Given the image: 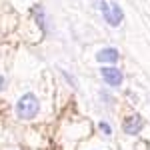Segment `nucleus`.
Returning a JSON list of instances; mask_svg holds the SVG:
<instances>
[{
    "label": "nucleus",
    "instance_id": "2",
    "mask_svg": "<svg viewBox=\"0 0 150 150\" xmlns=\"http://www.w3.org/2000/svg\"><path fill=\"white\" fill-rule=\"evenodd\" d=\"M102 14H104V20L110 24V26H118V24L124 20V12H122V8H120L116 2L106 4L102 8Z\"/></svg>",
    "mask_w": 150,
    "mask_h": 150
},
{
    "label": "nucleus",
    "instance_id": "5",
    "mask_svg": "<svg viewBox=\"0 0 150 150\" xmlns=\"http://www.w3.org/2000/svg\"><path fill=\"white\" fill-rule=\"evenodd\" d=\"M96 60L100 64H114L116 60H118V50L116 48H102L96 54Z\"/></svg>",
    "mask_w": 150,
    "mask_h": 150
},
{
    "label": "nucleus",
    "instance_id": "7",
    "mask_svg": "<svg viewBox=\"0 0 150 150\" xmlns=\"http://www.w3.org/2000/svg\"><path fill=\"white\" fill-rule=\"evenodd\" d=\"M98 126H100V130H102V134H106V136H108V134H110V132H112V130H110V126H108V124H106V122H100V124H98Z\"/></svg>",
    "mask_w": 150,
    "mask_h": 150
},
{
    "label": "nucleus",
    "instance_id": "3",
    "mask_svg": "<svg viewBox=\"0 0 150 150\" xmlns=\"http://www.w3.org/2000/svg\"><path fill=\"white\" fill-rule=\"evenodd\" d=\"M100 74H102V78H104V82L108 84V86H120L122 84V72L116 68V66H106V68H102L100 70Z\"/></svg>",
    "mask_w": 150,
    "mask_h": 150
},
{
    "label": "nucleus",
    "instance_id": "4",
    "mask_svg": "<svg viewBox=\"0 0 150 150\" xmlns=\"http://www.w3.org/2000/svg\"><path fill=\"white\" fill-rule=\"evenodd\" d=\"M142 128H144V120L140 114H132L124 120V132L126 134H138Z\"/></svg>",
    "mask_w": 150,
    "mask_h": 150
},
{
    "label": "nucleus",
    "instance_id": "6",
    "mask_svg": "<svg viewBox=\"0 0 150 150\" xmlns=\"http://www.w3.org/2000/svg\"><path fill=\"white\" fill-rule=\"evenodd\" d=\"M34 18H36V22L40 24V28L44 30V12H42L40 6H34Z\"/></svg>",
    "mask_w": 150,
    "mask_h": 150
},
{
    "label": "nucleus",
    "instance_id": "1",
    "mask_svg": "<svg viewBox=\"0 0 150 150\" xmlns=\"http://www.w3.org/2000/svg\"><path fill=\"white\" fill-rule=\"evenodd\" d=\"M38 110H40V102H38V98H36L34 94H24V96H20V100L16 104V114H18V118H22V120L34 118L38 114Z\"/></svg>",
    "mask_w": 150,
    "mask_h": 150
},
{
    "label": "nucleus",
    "instance_id": "8",
    "mask_svg": "<svg viewBox=\"0 0 150 150\" xmlns=\"http://www.w3.org/2000/svg\"><path fill=\"white\" fill-rule=\"evenodd\" d=\"M6 88V82H4V78H0V90H4Z\"/></svg>",
    "mask_w": 150,
    "mask_h": 150
}]
</instances>
